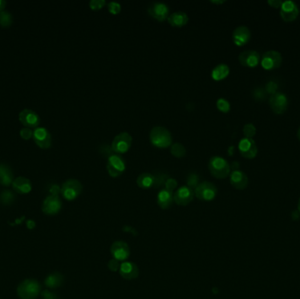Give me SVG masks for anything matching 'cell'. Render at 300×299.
<instances>
[{
	"mask_svg": "<svg viewBox=\"0 0 300 299\" xmlns=\"http://www.w3.org/2000/svg\"><path fill=\"white\" fill-rule=\"evenodd\" d=\"M300 217V213L299 210H294L293 212L292 213V219H294V220H298Z\"/></svg>",
	"mask_w": 300,
	"mask_h": 299,
	"instance_id": "bcb514c9",
	"label": "cell"
},
{
	"mask_svg": "<svg viewBox=\"0 0 300 299\" xmlns=\"http://www.w3.org/2000/svg\"><path fill=\"white\" fill-rule=\"evenodd\" d=\"M13 22L12 13L8 11L0 12V26L3 28H8Z\"/></svg>",
	"mask_w": 300,
	"mask_h": 299,
	"instance_id": "f546056e",
	"label": "cell"
},
{
	"mask_svg": "<svg viewBox=\"0 0 300 299\" xmlns=\"http://www.w3.org/2000/svg\"><path fill=\"white\" fill-rule=\"evenodd\" d=\"M156 202L159 207L163 210H166L172 206L174 202V194L170 190H166L165 188L160 190L157 194Z\"/></svg>",
	"mask_w": 300,
	"mask_h": 299,
	"instance_id": "603a6c76",
	"label": "cell"
},
{
	"mask_svg": "<svg viewBox=\"0 0 300 299\" xmlns=\"http://www.w3.org/2000/svg\"><path fill=\"white\" fill-rule=\"evenodd\" d=\"M298 210H299V211H300V200H299V203H298Z\"/></svg>",
	"mask_w": 300,
	"mask_h": 299,
	"instance_id": "f907efd6",
	"label": "cell"
},
{
	"mask_svg": "<svg viewBox=\"0 0 300 299\" xmlns=\"http://www.w3.org/2000/svg\"><path fill=\"white\" fill-rule=\"evenodd\" d=\"M19 120L25 127L35 129L41 123V118L36 112L31 109H24L19 114Z\"/></svg>",
	"mask_w": 300,
	"mask_h": 299,
	"instance_id": "5bb4252c",
	"label": "cell"
},
{
	"mask_svg": "<svg viewBox=\"0 0 300 299\" xmlns=\"http://www.w3.org/2000/svg\"><path fill=\"white\" fill-rule=\"evenodd\" d=\"M14 179L12 168L8 164L0 163V184L3 186L12 185Z\"/></svg>",
	"mask_w": 300,
	"mask_h": 299,
	"instance_id": "cb8c5ba5",
	"label": "cell"
},
{
	"mask_svg": "<svg viewBox=\"0 0 300 299\" xmlns=\"http://www.w3.org/2000/svg\"><path fill=\"white\" fill-rule=\"evenodd\" d=\"M167 20L172 27L182 28L188 23L189 17L187 15L186 12L179 11V12H175L170 14V16L168 17Z\"/></svg>",
	"mask_w": 300,
	"mask_h": 299,
	"instance_id": "d4e9b609",
	"label": "cell"
},
{
	"mask_svg": "<svg viewBox=\"0 0 300 299\" xmlns=\"http://www.w3.org/2000/svg\"><path fill=\"white\" fill-rule=\"evenodd\" d=\"M106 170L112 178H118L126 170V162L119 154H111L107 158Z\"/></svg>",
	"mask_w": 300,
	"mask_h": 299,
	"instance_id": "8992f818",
	"label": "cell"
},
{
	"mask_svg": "<svg viewBox=\"0 0 300 299\" xmlns=\"http://www.w3.org/2000/svg\"><path fill=\"white\" fill-rule=\"evenodd\" d=\"M171 153L176 157L182 158L186 154V149L181 143H174L171 146Z\"/></svg>",
	"mask_w": 300,
	"mask_h": 299,
	"instance_id": "f1b7e54d",
	"label": "cell"
},
{
	"mask_svg": "<svg viewBox=\"0 0 300 299\" xmlns=\"http://www.w3.org/2000/svg\"><path fill=\"white\" fill-rule=\"evenodd\" d=\"M107 266H108V269L111 271H118L120 270V264L119 263V261L115 260V259H113V260H111L109 263H108Z\"/></svg>",
	"mask_w": 300,
	"mask_h": 299,
	"instance_id": "b9f144b4",
	"label": "cell"
},
{
	"mask_svg": "<svg viewBox=\"0 0 300 299\" xmlns=\"http://www.w3.org/2000/svg\"><path fill=\"white\" fill-rule=\"evenodd\" d=\"M89 4L90 9L97 11L103 8L106 5V2L105 0H90Z\"/></svg>",
	"mask_w": 300,
	"mask_h": 299,
	"instance_id": "8d00e7d4",
	"label": "cell"
},
{
	"mask_svg": "<svg viewBox=\"0 0 300 299\" xmlns=\"http://www.w3.org/2000/svg\"><path fill=\"white\" fill-rule=\"evenodd\" d=\"M42 298L43 299H59L56 294L49 291H45L42 292Z\"/></svg>",
	"mask_w": 300,
	"mask_h": 299,
	"instance_id": "7bdbcfd3",
	"label": "cell"
},
{
	"mask_svg": "<svg viewBox=\"0 0 300 299\" xmlns=\"http://www.w3.org/2000/svg\"><path fill=\"white\" fill-rule=\"evenodd\" d=\"M150 142L159 149H166L172 145V135L166 127L162 125L154 126L150 133Z\"/></svg>",
	"mask_w": 300,
	"mask_h": 299,
	"instance_id": "6da1fadb",
	"label": "cell"
},
{
	"mask_svg": "<svg viewBox=\"0 0 300 299\" xmlns=\"http://www.w3.org/2000/svg\"><path fill=\"white\" fill-rule=\"evenodd\" d=\"M252 95H253V97L254 98L256 99V100H258V101H263L264 100L266 97H267V92H266V90L264 88H262V87H257L256 89L253 90V92H252Z\"/></svg>",
	"mask_w": 300,
	"mask_h": 299,
	"instance_id": "836d02e7",
	"label": "cell"
},
{
	"mask_svg": "<svg viewBox=\"0 0 300 299\" xmlns=\"http://www.w3.org/2000/svg\"><path fill=\"white\" fill-rule=\"evenodd\" d=\"M32 133H33V131H32L31 128H29V127H23L22 129L20 131V135H21V137L23 139V140H29V139H31L32 137Z\"/></svg>",
	"mask_w": 300,
	"mask_h": 299,
	"instance_id": "60d3db41",
	"label": "cell"
},
{
	"mask_svg": "<svg viewBox=\"0 0 300 299\" xmlns=\"http://www.w3.org/2000/svg\"><path fill=\"white\" fill-rule=\"evenodd\" d=\"M83 191V185L80 181L70 178L65 181L61 187V194L68 201H73L78 198Z\"/></svg>",
	"mask_w": 300,
	"mask_h": 299,
	"instance_id": "277c9868",
	"label": "cell"
},
{
	"mask_svg": "<svg viewBox=\"0 0 300 299\" xmlns=\"http://www.w3.org/2000/svg\"><path fill=\"white\" fill-rule=\"evenodd\" d=\"M240 63L248 68H255L261 61V56L256 50H245L239 55Z\"/></svg>",
	"mask_w": 300,
	"mask_h": 299,
	"instance_id": "ac0fdd59",
	"label": "cell"
},
{
	"mask_svg": "<svg viewBox=\"0 0 300 299\" xmlns=\"http://www.w3.org/2000/svg\"><path fill=\"white\" fill-rule=\"evenodd\" d=\"M194 195V190L189 186H181L174 193V202L180 207H185L193 200Z\"/></svg>",
	"mask_w": 300,
	"mask_h": 299,
	"instance_id": "4fadbf2b",
	"label": "cell"
},
{
	"mask_svg": "<svg viewBox=\"0 0 300 299\" xmlns=\"http://www.w3.org/2000/svg\"><path fill=\"white\" fill-rule=\"evenodd\" d=\"M243 134L245 137L253 139V137L256 135V128L254 124L248 123L243 126Z\"/></svg>",
	"mask_w": 300,
	"mask_h": 299,
	"instance_id": "d6a6232c",
	"label": "cell"
},
{
	"mask_svg": "<svg viewBox=\"0 0 300 299\" xmlns=\"http://www.w3.org/2000/svg\"><path fill=\"white\" fill-rule=\"evenodd\" d=\"M216 105H217V108L224 114H227L231 110L230 103L224 97H219L216 102Z\"/></svg>",
	"mask_w": 300,
	"mask_h": 299,
	"instance_id": "1f68e13d",
	"label": "cell"
},
{
	"mask_svg": "<svg viewBox=\"0 0 300 299\" xmlns=\"http://www.w3.org/2000/svg\"><path fill=\"white\" fill-rule=\"evenodd\" d=\"M137 185L143 190H148L154 185V176L150 173H142L139 175L136 179Z\"/></svg>",
	"mask_w": 300,
	"mask_h": 299,
	"instance_id": "83f0119b",
	"label": "cell"
},
{
	"mask_svg": "<svg viewBox=\"0 0 300 299\" xmlns=\"http://www.w3.org/2000/svg\"><path fill=\"white\" fill-rule=\"evenodd\" d=\"M269 102H270V108L276 114H284L288 108V97L284 93L280 92V91H277L275 94L271 95Z\"/></svg>",
	"mask_w": 300,
	"mask_h": 299,
	"instance_id": "7c38bea8",
	"label": "cell"
},
{
	"mask_svg": "<svg viewBox=\"0 0 300 299\" xmlns=\"http://www.w3.org/2000/svg\"><path fill=\"white\" fill-rule=\"evenodd\" d=\"M12 189L18 194H29L32 190V182L29 178L24 177H19L15 178L12 182Z\"/></svg>",
	"mask_w": 300,
	"mask_h": 299,
	"instance_id": "7402d4cb",
	"label": "cell"
},
{
	"mask_svg": "<svg viewBox=\"0 0 300 299\" xmlns=\"http://www.w3.org/2000/svg\"><path fill=\"white\" fill-rule=\"evenodd\" d=\"M208 168L211 172V174L216 178L223 179L227 178L230 174L231 168L230 164L228 163L225 158L214 155L211 157L208 162Z\"/></svg>",
	"mask_w": 300,
	"mask_h": 299,
	"instance_id": "3957f363",
	"label": "cell"
},
{
	"mask_svg": "<svg viewBox=\"0 0 300 299\" xmlns=\"http://www.w3.org/2000/svg\"><path fill=\"white\" fill-rule=\"evenodd\" d=\"M6 1L5 0H0V12H2V11H4V8L6 7Z\"/></svg>",
	"mask_w": 300,
	"mask_h": 299,
	"instance_id": "7dc6e473",
	"label": "cell"
},
{
	"mask_svg": "<svg viewBox=\"0 0 300 299\" xmlns=\"http://www.w3.org/2000/svg\"><path fill=\"white\" fill-rule=\"evenodd\" d=\"M282 54L276 50H269L264 53L261 59V65L266 70L277 69L282 65Z\"/></svg>",
	"mask_w": 300,
	"mask_h": 299,
	"instance_id": "ba28073f",
	"label": "cell"
},
{
	"mask_svg": "<svg viewBox=\"0 0 300 299\" xmlns=\"http://www.w3.org/2000/svg\"><path fill=\"white\" fill-rule=\"evenodd\" d=\"M32 139L42 150H48L52 145V136L49 130L42 126L36 127L32 133Z\"/></svg>",
	"mask_w": 300,
	"mask_h": 299,
	"instance_id": "8fae6325",
	"label": "cell"
},
{
	"mask_svg": "<svg viewBox=\"0 0 300 299\" xmlns=\"http://www.w3.org/2000/svg\"><path fill=\"white\" fill-rule=\"evenodd\" d=\"M233 41L236 46L242 47L251 39V32L246 26H239L233 32Z\"/></svg>",
	"mask_w": 300,
	"mask_h": 299,
	"instance_id": "d6986e66",
	"label": "cell"
},
{
	"mask_svg": "<svg viewBox=\"0 0 300 299\" xmlns=\"http://www.w3.org/2000/svg\"><path fill=\"white\" fill-rule=\"evenodd\" d=\"M41 293V283L34 279H26L17 288V294L21 299H36Z\"/></svg>",
	"mask_w": 300,
	"mask_h": 299,
	"instance_id": "7a4b0ae2",
	"label": "cell"
},
{
	"mask_svg": "<svg viewBox=\"0 0 300 299\" xmlns=\"http://www.w3.org/2000/svg\"><path fill=\"white\" fill-rule=\"evenodd\" d=\"M165 189L173 192V190L178 188V181L175 178H168L165 182Z\"/></svg>",
	"mask_w": 300,
	"mask_h": 299,
	"instance_id": "f35d334b",
	"label": "cell"
},
{
	"mask_svg": "<svg viewBox=\"0 0 300 299\" xmlns=\"http://www.w3.org/2000/svg\"><path fill=\"white\" fill-rule=\"evenodd\" d=\"M218 193V189L214 183L208 181L199 182V185L194 190V194L197 198L202 201L213 200Z\"/></svg>",
	"mask_w": 300,
	"mask_h": 299,
	"instance_id": "5b68a950",
	"label": "cell"
},
{
	"mask_svg": "<svg viewBox=\"0 0 300 299\" xmlns=\"http://www.w3.org/2000/svg\"><path fill=\"white\" fill-rule=\"evenodd\" d=\"M148 12L150 16L153 17L158 21H165L170 16V8L165 3L154 2L148 7Z\"/></svg>",
	"mask_w": 300,
	"mask_h": 299,
	"instance_id": "2e32d148",
	"label": "cell"
},
{
	"mask_svg": "<svg viewBox=\"0 0 300 299\" xmlns=\"http://www.w3.org/2000/svg\"><path fill=\"white\" fill-rule=\"evenodd\" d=\"M120 274L126 280H134L139 276V268L132 262H124L120 264Z\"/></svg>",
	"mask_w": 300,
	"mask_h": 299,
	"instance_id": "44dd1931",
	"label": "cell"
},
{
	"mask_svg": "<svg viewBox=\"0 0 300 299\" xmlns=\"http://www.w3.org/2000/svg\"><path fill=\"white\" fill-rule=\"evenodd\" d=\"M133 138L127 132H122L114 137L112 142V150L116 154H124L131 148Z\"/></svg>",
	"mask_w": 300,
	"mask_h": 299,
	"instance_id": "52a82bcc",
	"label": "cell"
},
{
	"mask_svg": "<svg viewBox=\"0 0 300 299\" xmlns=\"http://www.w3.org/2000/svg\"><path fill=\"white\" fill-rule=\"evenodd\" d=\"M111 254L115 260H117L119 262H124L129 257V246L125 241L117 240L113 243L111 247Z\"/></svg>",
	"mask_w": 300,
	"mask_h": 299,
	"instance_id": "e0dca14e",
	"label": "cell"
},
{
	"mask_svg": "<svg viewBox=\"0 0 300 299\" xmlns=\"http://www.w3.org/2000/svg\"><path fill=\"white\" fill-rule=\"evenodd\" d=\"M238 148L240 154L247 159H253L256 157L258 153V149L256 142L253 139L249 138H242L240 141Z\"/></svg>",
	"mask_w": 300,
	"mask_h": 299,
	"instance_id": "9a60e30c",
	"label": "cell"
},
{
	"mask_svg": "<svg viewBox=\"0 0 300 299\" xmlns=\"http://www.w3.org/2000/svg\"><path fill=\"white\" fill-rule=\"evenodd\" d=\"M61 207H62V203L61 198L58 196L49 195L43 200L41 210L44 214L54 216L60 212Z\"/></svg>",
	"mask_w": 300,
	"mask_h": 299,
	"instance_id": "30bf717a",
	"label": "cell"
},
{
	"mask_svg": "<svg viewBox=\"0 0 300 299\" xmlns=\"http://www.w3.org/2000/svg\"><path fill=\"white\" fill-rule=\"evenodd\" d=\"M230 73V68L225 63H219L211 70V78L215 81H221Z\"/></svg>",
	"mask_w": 300,
	"mask_h": 299,
	"instance_id": "4316f807",
	"label": "cell"
},
{
	"mask_svg": "<svg viewBox=\"0 0 300 299\" xmlns=\"http://www.w3.org/2000/svg\"><path fill=\"white\" fill-rule=\"evenodd\" d=\"M167 179H168V177H167L166 175L158 173L157 176H154V187L158 188V187H161L162 185H164Z\"/></svg>",
	"mask_w": 300,
	"mask_h": 299,
	"instance_id": "74e56055",
	"label": "cell"
},
{
	"mask_svg": "<svg viewBox=\"0 0 300 299\" xmlns=\"http://www.w3.org/2000/svg\"><path fill=\"white\" fill-rule=\"evenodd\" d=\"M15 195L11 190H4L0 193V202L4 205H11L14 202Z\"/></svg>",
	"mask_w": 300,
	"mask_h": 299,
	"instance_id": "4dcf8cb0",
	"label": "cell"
},
{
	"mask_svg": "<svg viewBox=\"0 0 300 299\" xmlns=\"http://www.w3.org/2000/svg\"><path fill=\"white\" fill-rule=\"evenodd\" d=\"M199 176L195 173H191V175L188 176L187 178V184L191 188L192 190H194L196 189V187L199 184Z\"/></svg>",
	"mask_w": 300,
	"mask_h": 299,
	"instance_id": "e575fe53",
	"label": "cell"
},
{
	"mask_svg": "<svg viewBox=\"0 0 300 299\" xmlns=\"http://www.w3.org/2000/svg\"><path fill=\"white\" fill-rule=\"evenodd\" d=\"M63 282H64L63 275L58 272H54L46 277L44 283L45 285L49 289H57L61 287Z\"/></svg>",
	"mask_w": 300,
	"mask_h": 299,
	"instance_id": "484cf974",
	"label": "cell"
},
{
	"mask_svg": "<svg viewBox=\"0 0 300 299\" xmlns=\"http://www.w3.org/2000/svg\"><path fill=\"white\" fill-rule=\"evenodd\" d=\"M297 136H298V139L300 141V127L298 130V133H297Z\"/></svg>",
	"mask_w": 300,
	"mask_h": 299,
	"instance_id": "681fc988",
	"label": "cell"
},
{
	"mask_svg": "<svg viewBox=\"0 0 300 299\" xmlns=\"http://www.w3.org/2000/svg\"><path fill=\"white\" fill-rule=\"evenodd\" d=\"M300 14V9L298 4L292 0L284 1L280 7V16L285 22L295 21Z\"/></svg>",
	"mask_w": 300,
	"mask_h": 299,
	"instance_id": "9c48e42d",
	"label": "cell"
},
{
	"mask_svg": "<svg viewBox=\"0 0 300 299\" xmlns=\"http://www.w3.org/2000/svg\"><path fill=\"white\" fill-rule=\"evenodd\" d=\"M268 4L272 6V7H275V8H280L281 5L283 4V1L282 0H269Z\"/></svg>",
	"mask_w": 300,
	"mask_h": 299,
	"instance_id": "ee69618b",
	"label": "cell"
},
{
	"mask_svg": "<svg viewBox=\"0 0 300 299\" xmlns=\"http://www.w3.org/2000/svg\"><path fill=\"white\" fill-rule=\"evenodd\" d=\"M211 2L213 3V4H223L226 1L225 0H221V1H219V0H211Z\"/></svg>",
	"mask_w": 300,
	"mask_h": 299,
	"instance_id": "c3c4849f",
	"label": "cell"
},
{
	"mask_svg": "<svg viewBox=\"0 0 300 299\" xmlns=\"http://www.w3.org/2000/svg\"><path fill=\"white\" fill-rule=\"evenodd\" d=\"M107 8L109 10V12L116 15L118 14L121 11V4L118 3V2H115V1H111L108 4H107Z\"/></svg>",
	"mask_w": 300,
	"mask_h": 299,
	"instance_id": "d590c367",
	"label": "cell"
},
{
	"mask_svg": "<svg viewBox=\"0 0 300 299\" xmlns=\"http://www.w3.org/2000/svg\"><path fill=\"white\" fill-rule=\"evenodd\" d=\"M50 195H55V196H58V194L61 192V188L59 187V186L57 185V184H54V185L51 186L50 187Z\"/></svg>",
	"mask_w": 300,
	"mask_h": 299,
	"instance_id": "f6af8a7d",
	"label": "cell"
},
{
	"mask_svg": "<svg viewBox=\"0 0 300 299\" xmlns=\"http://www.w3.org/2000/svg\"><path fill=\"white\" fill-rule=\"evenodd\" d=\"M277 88H278L277 84H276V82L272 80V81H270L269 83H267V85L265 86V90H266L267 94L270 93V96H271L273 94L277 92V91H276V90H277Z\"/></svg>",
	"mask_w": 300,
	"mask_h": 299,
	"instance_id": "ab89813d",
	"label": "cell"
},
{
	"mask_svg": "<svg viewBox=\"0 0 300 299\" xmlns=\"http://www.w3.org/2000/svg\"><path fill=\"white\" fill-rule=\"evenodd\" d=\"M230 182L236 190H245L248 185V178L241 170H233L230 174Z\"/></svg>",
	"mask_w": 300,
	"mask_h": 299,
	"instance_id": "ffe728a7",
	"label": "cell"
}]
</instances>
